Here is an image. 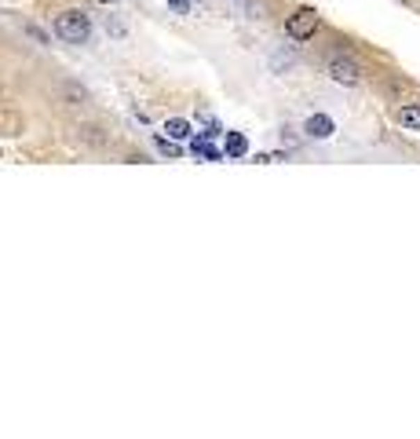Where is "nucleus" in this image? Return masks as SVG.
I'll return each instance as SVG.
<instances>
[{
    "mask_svg": "<svg viewBox=\"0 0 420 439\" xmlns=\"http://www.w3.org/2000/svg\"><path fill=\"white\" fill-rule=\"evenodd\" d=\"M165 132H168L172 139H186V136H191V125H186L183 118H172V121L165 125Z\"/></svg>",
    "mask_w": 420,
    "mask_h": 439,
    "instance_id": "nucleus-7",
    "label": "nucleus"
},
{
    "mask_svg": "<svg viewBox=\"0 0 420 439\" xmlns=\"http://www.w3.org/2000/svg\"><path fill=\"white\" fill-rule=\"evenodd\" d=\"M329 74H332V81H340V84H358V66L351 59H332Z\"/></svg>",
    "mask_w": 420,
    "mask_h": 439,
    "instance_id": "nucleus-3",
    "label": "nucleus"
},
{
    "mask_svg": "<svg viewBox=\"0 0 420 439\" xmlns=\"http://www.w3.org/2000/svg\"><path fill=\"white\" fill-rule=\"evenodd\" d=\"M168 4H176V8H186V4H191V0H168Z\"/></svg>",
    "mask_w": 420,
    "mask_h": 439,
    "instance_id": "nucleus-10",
    "label": "nucleus"
},
{
    "mask_svg": "<svg viewBox=\"0 0 420 439\" xmlns=\"http://www.w3.org/2000/svg\"><path fill=\"white\" fill-rule=\"evenodd\" d=\"M55 33H59L63 40H70V45H84L92 33V22L84 11H63L59 19H55Z\"/></svg>",
    "mask_w": 420,
    "mask_h": 439,
    "instance_id": "nucleus-1",
    "label": "nucleus"
},
{
    "mask_svg": "<svg viewBox=\"0 0 420 439\" xmlns=\"http://www.w3.org/2000/svg\"><path fill=\"white\" fill-rule=\"evenodd\" d=\"M307 136H314V139H325V136H332V121H329L325 114H314V118H307Z\"/></svg>",
    "mask_w": 420,
    "mask_h": 439,
    "instance_id": "nucleus-4",
    "label": "nucleus"
},
{
    "mask_svg": "<svg viewBox=\"0 0 420 439\" xmlns=\"http://www.w3.org/2000/svg\"><path fill=\"white\" fill-rule=\"evenodd\" d=\"M194 154H201V158H212V161H220V158H223V154L216 150L212 143H205V139H197V143H194Z\"/></svg>",
    "mask_w": 420,
    "mask_h": 439,
    "instance_id": "nucleus-8",
    "label": "nucleus"
},
{
    "mask_svg": "<svg viewBox=\"0 0 420 439\" xmlns=\"http://www.w3.org/2000/svg\"><path fill=\"white\" fill-rule=\"evenodd\" d=\"M157 147H161L165 154H172V158H176V154H179V147H172V143H168V139H157Z\"/></svg>",
    "mask_w": 420,
    "mask_h": 439,
    "instance_id": "nucleus-9",
    "label": "nucleus"
},
{
    "mask_svg": "<svg viewBox=\"0 0 420 439\" xmlns=\"http://www.w3.org/2000/svg\"><path fill=\"white\" fill-rule=\"evenodd\" d=\"M398 121L405 125V129L420 132V103H410V106H402V110H398Z\"/></svg>",
    "mask_w": 420,
    "mask_h": 439,
    "instance_id": "nucleus-5",
    "label": "nucleus"
},
{
    "mask_svg": "<svg viewBox=\"0 0 420 439\" xmlns=\"http://www.w3.org/2000/svg\"><path fill=\"white\" fill-rule=\"evenodd\" d=\"M245 150H249V143H245V136L230 132V136H227V154H230V158H241Z\"/></svg>",
    "mask_w": 420,
    "mask_h": 439,
    "instance_id": "nucleus-6",
    "label": "nucleus"
},
{
    "mask_svg": "<svg viewBox=\"0 0 420 439\" xmlns=\"http://www.w3.org/2000/svg\"><path fill=\"white\" fill-rule=\"evenodd\" d=\"M314 30H318V11L314 8H296L293 15L285 19V33L293 40H307V37H314Z\"/></svg>",
    "mask_w": 420,
    "mask_h": 439,
    "instance_id": "nucleus-2",
    "label": "nucleus"
},
{
    "mask_svg": "<svg viewBox=\"0 0 420 439\" xmlns=\"http://www.w3.org/2000/svg\"><path fill=\"white\" fill-rule=\"evenodd\" d=\"M99 4H118V0H99Z\"/></svg>",
    "mask_w": 420,
    "mask_h": 439,
    "instance_id": "nucleus-11",
    "label": "nucleus"
}]
</instances>
